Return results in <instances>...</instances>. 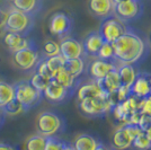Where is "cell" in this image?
Returning <instances> with one entry per match:
<instances>
[{"mask_svg": "<svg viewBox=\"0 0 151 150\" xmlns=\"http://www.w3.org/2000/svg\"><path fill=\"white\" fill-rule=\"evenodd\" d=\"M73 94H75L73 90H70L68 88L63 87L53 79L49 82L47 87L45 88V90L43 92V96L52 103L65 102L67 100H69Z\"/></svg>", "mask_w": 151, "mask_h": 150, "instance_id": "14", "label": "cell"}, {"mask_svg": "<svg viewBox=\"0 0 151 150\" xmlns=\"http://www.w3.org/2000/svg\"><path fill=\"white\" fill-rule=\"evenodd\" d=\"M99 141L91 134L82 133L79 134L72 142L75 150H95L98 146Z\"/></svg>", "mask_w": 151, "mask_h": 150, "instance_id": "23", "label": "cell"}, {"mask_svg": "<svg viewBox=\"0 0 151 150\" xmlns=\"http://www.w3.org/2000/svg\"><path fill=\"white\" fill-rule=\"evenodd\" d=\"M15 98V88L6 81H0V107L6 106Z\"/></svg>", "mask_w": 151, "mask_h": 150, "instance_id": "25", "label": "cell"}, {"mask_svg": "<svg viewBox=\"0 0 151 150\" xmlns=\"http://www.w3.org/2000/svg\"><path fill=\"white\" fill-rule=\"evenodd\" d=\"M35 72H37L38 75L43 76V77L50 79V80L53 79V76H52L50 69H49L47 64L45 62V56H42V59H41V61L38 62L37 67L35 68Z\"/></svg>", "mask_w": 151, "mask_h": 150, "instance_id": "34", "label": "cell"}, {"mask_svg": "<svg viewBox=\"0 0 151 150\" xmlns=\"http://www.w3.org/2000/svg\"><path fill=\"white\" fill-rule=\"evenodd\" d=\"M131 148H134L135 150H149L151 149V140L145 132H142L133 140Z\"/></svg>", "mask_w": 151, "mask_h": 150, "instance_id": "28", "label": "cell"}, {"mask_svg": "<svg viewBox=\"0 0 151 150\" xmlns=\"http://www.w3.org/2000/svg\"><path fill=\"white\" fill-rule=\"evenodd\" d=\"M117 63L115 61H108V60H101L94 58V60L90 62L87 68V74L89 75L91 80L99 81L111 71L117 69Z\"/></svg>", "mask_w": 151, "mask_h": 150, "instance_id": "11", "label": "cell"}, {"mask_svg": "<svg viewBox=\"0 0 151 150\" xmlns=\"http://www.w3.org/2000/svg\"><path fill=\"white\" fill-rule=\"evenodd\" d=\"M142 131L139 125L130 124V123H123L116 131L114 132L112 138V147L115 150H126L131 148L133 140L141 134Z\"/></svg>", "mask_w": 151, "mask_h": 150, "instance_id": "6", "label": "cell"}, {"mask_svg": "<svg viewBox=\"0 0 151 150\" xmlns=\"http://www.w3.org/2000/svg\"><path fill=\"white\" fill-rule=\"evenodd\" d=\"M95 150H115L113 148V147H109V146H106V144H101V142H99L98 144V146L96 147V149Z\"/></svg>", "mask_w": 151, "mask_h": 150, "instance_id": "39", "label": "cell"}, {"mask_svg": "<svg viewBox=\"0 0 151 150\" xmlns=\"http://www.w3.org/2000/svg\"><path fill=\"white\" fill-rule=\"evenodd\" d=\"M45 62H46L47 67H49V69H50L52 76L54 77V75L57 74L58 71H60L61 69H63L65 60L63 59V56H61V54H59V56L45 58Z\"/></svg>", "mask_w": 151, "mask_h": 150, "instance_id": "27", "label": "cell"}, {"mask_svg": "<svg viewBox=\"0 0 151 150\" xmlns=\"http://www.w3.org/2000/svg\"><path fill=\"white\" fill-rule=\"evenodd\" d=\"M59 45H60V54L63 56L64 60L85 58L82 43L76 38L70 36L63 38H61V42L59 43Z\"/></svg>", "mask_w": 151, "mask_h": 150, "instance_id": "12", "label": "cell"}, {"mask_svg": "<svg viewBox=\"0 0 151 150\" xmlns=\"http://www.w3.org/2000/svg\"><path fill=\"white\" fill-rule=\"evenodd\" d=\"M36 129H37L38 134H41L43 137H54L58 133L63 131L64 121L57 113L45 111L37 116Z\"/></svg>", "mask_w": 151, "mask_h": 150, "instance_id": "5", "label": "cell"}, {"mask_svg": "<svg viewBox=\"0 0 151 150\" xmlns=\"http://www.w3.org/2000/svg\"><path fill=\"white\" fill-rule=\"evenodd\" d=\"M2 42L12 53L16 52V51L23 50V49L36 46L35 42L32 38L19 35V34H16V33H12V32H6L2 35Z\"/></svg>", "mask_w": 151, "mask_h": 150, "instance_id": "13", "label": "cell"}, {"mask_svg": "<svg viewBox=\"0 0 151 150\" xmlns=\"http://www.w3.org/2000/svg\"><path fill=\"white\" fill-rule=\"evenodd\" d=\"M64 70L68 71L70 75H72L76 78H80L82 74L86 70V64H85V58H78V59H72V60H65L64 62Z\"/></svg>", "mask_w": 151, "mask_h": 150, "instance_id": "24", "label": "cell"}, {"mask_svg": "<svg viewBox=\"0 0 151 150\" xmlns=\"http://www.w3.org/2000/svg\"><path fill=\"white\" fill-rule=\"evenodd\" d=\"M61 150H75V148H73V146L70 144H67V142H64L62 146V149Z\"/></svg>", "mask_w": 151, "mask_h": 150, "instance_id": "40", "label": "cell"}, {"mask_svg": "<svg viewBox=\"0 0 151 150\" xmlns=\"http://www.w3.org/2000/svg\"><path fill=\"white\" fill-rule=\"evenodd\" d=\"M41 59L42 56L38 53L37 46L23 49L13 53L14 64L22 71H31L35 69L37 67L38 62L41 61Z\"/></svg>", "mask_w": 151, "mask_h": 150, "instance_id": "9", "label": "cell"}, {"mask_svg": "<svg viewBox=\"0 0 151 150\" xmlns=\"http://www.w3.org/2000/svg\"><path fill=\"white\" fill-rule=\"evenodd\" d=\"M112 45L117 64H135L145 58L148 51L145 40L130 27Z\"/></svg>", "mask_w": 151, "mask_h": 150, "instance_id": "1", "label": "cell"}, {"mask_svg": "<svg viewBox=\"0 0 151 150\" xmlns=\"http://www.w3.org/2000/svg\"><path fill=\"white\" fill-rule=\"evenodd\" d=\"M117 102H123V100H127L131 96V87H126V86H122L117 89V92L115 93Z\"/></svg>", "mask_w": 151, "mask_h": 150, "instance_id": "36", "label": "cell"}, {"mask_svg": "<svg viewBox=\"0 0 151 150\" xmlns=\"http://www.w3.org/2000/svg\"><path fill=\"white\" fill-rule=\"evenodd\" d=\"M129 28V26L122 20L116 18L115 16H111L103 19L99 26L98 33L101 34L103 40L107 43H113L121 35H123Z\"/></svg>", "mask_w": 151, "mask_h": 150, "instance_id": "8", "label": "cell"}, {"mask_svg": "<svg viewBox=\"0 0 151 150\" xmlns=\"http://www.w3.org/2000/svg\"><path fill=\"white\" fill-rule=\"evenodd\" d=\"M116 70L119 72L121 85L126 86V87H131L139 72L137 68L134 67V64H119Z\"/></svg>", "mask_w": 151, "mask_h": 150, "instance_id": "21", "label": "cell"}, {"mask_svg": "<svg viewBox=\"0 0 151 150\" xmlns=\"http://www.w3.org/2000/svg\"><path fill=\"white\" fill-rule=\"evenodd\" d=\"M50 81H51L50 79L45 78L43 76L38 75L37 72H34V74L32 75L31 79H29V82H31L32 86L34 88H36L38 92H41V93L44 92L45 88L47 87V85H49Z\"/></svg>", "mask_w": 151, "mask_h": 150, "instance_id": "29", "label": "cell"}, {"mask_svg": "<svg viewBox=\"0 0 151 150\" xmlns=\"http://www.w3.org/2000/svg\"><path fill=\"white\" fill-rule=\"evenodd\" d=\"M73 28V20L68 14L58 12L51 16L49 20V31L59 38H67Z\"/></svg>", "mask_w": 151, "mask_h": 150, "instance_id": "10", "label": "cell"}, {"mask_svg": "<svg viewBox=\"0 0 151 150\" xmlns=\"http://www.w3.org/2000/svg\"><path fill=\"white\" fill-rule=\"evenodd\" d=\"M8 13H9V9H5L0 6V36H2L6 33V22Z\"/></svg>", "mask_w": 151, "mask_h": 150, "instance_id": "37", "label": "cell"}, {"mask_svg": "<svg viewBox=\"0 0 151 150\" xmlns=\"http://www.w3.org/2000/svg\"><path fill=\"white\" fill-rule=\"evenodd\" d=\"M12 7L36 17L43 7V0H12Z\"/></svg>", "mask_w": 151, "mask_h": 150, "instance_id": "19", "label": "cell"}, {"mask_svg": "<svg viewBox=\"0 0 151 150\" xmlns=\"http://www.w3.org/2000/svg\"><path fill=\"white\" fill-rule=\"evenodd\" d=\"M0 150H17L14 146L5 142H0Z\"/></svg>", "mask_w": 151, "mask_h": 150, "instance_id": "38", "label": "cell"}, {"mask_svg": "<svg viewBox=\"0 0 151 150\" xmlns=\"http://www.w3.org/2000/svg\"><path fill=\"white\" fill-rule=\"evenodd\" d=\"M88 7L90 13L101 20L113 16L114 4L112 0H89Z\"/></svg>", "mask_w": 151, "mask_h": 150, "instance_id": "17", "label": "cell"}, {"mask_svg": "<svg viewBox=\"0 0 151 150\" xmlns=\"http://www.w3.org/2000/svg\"><path fill=\"white\" fill-rule=\"evenodd\" d=\"M150 96H151V94H150Z\"/></svg>", "mask_w": 151, "mask_h": 150, "instance_id": "44", "label": "cell"}, {"mask_svg": "<svg viewBox=\"0 0 151 150\" xmlns=\"http://www.w3.org/2000/svg\"><path fill=\"white\" fill-rule=\"evenodd\" d=\"M97 82L107 94L111 95V96H114L115 93L117 92V89L121 87V80L120 77H119V72H117L116 69L111 71L108 75H106L101 80Z\"/></svg>", "mask_w": 151, "mask_h": 150, "instance_id": "20", "label": "cell"}, {"mask_svg": "<svg viewBox=\"0 0 151 150\" xmlns=\"http://www.w3.org/2000/svg\"><path fill=\"white\" fill-rule=\"evenodd\" d=\"M105 43V41L103 40L101 34L98 31L91 32L85 38L83 42H82V48H83V53L85 56H91V58H96L98 51L101 50L103 44Z\"/></svg>", "mask_w": 151, "mask_h": 150, "instance_id": "18", "label": "cell"}, {"mask_svg": "<svg viewBox=\"0 0 151 150\" xmlns=\"http://www.w3.org/2000/svg\"><path fill=\"white\" fill-rule=\"evenodd\" d=\"M2 111L6 115H18L22 113H25L23 105L19 103L16 98H14L12 102H9L6 106L2 107Z\"/></svg>", "mask_w": 151, "mask_h": 150, "instance_id": "30", "label": "cell"}, {"mask_svg": "<svg viewBox=\"0 0 151 150\" xmlns=\"http://www.w3.org/2000/svg\"><path fill=\"white\" fill-rule=\"evenodd\" d=\"M5 116H6V114H5V112L2 111V108L0 107V126L2 125L4 121H5Z\"/></svg>", "mask_w": 151, "mask_h": 150, "instance_id": "41", "label": "cell"}, {"mask_svg": "<svg viewBox=\"0 0 151 150\" xmlns=\"http://www.w3.org/2000/svg\"><path fill=\"white\" fill-rule=\"evenodd\" d=\"M138 111L141 113V114L151 115V96H148V97H145V98L140 100Z\"/></svg>", "mask_w": 151, "mask_h": 150, "instance_id": "35", "label": "cell"}, {"mask_svg": "<svg viewBox=\"0 0 151 150\" xmlns=\"http://www.w3.org/2000/svg\"><path fill=\"white\" fill-rule=\"evenodd\" d=\"M46 138L41 134H34L27 139L25 144V150H44Z\"/></svg>", "mask_w": 151, "mask_h": 150, "instance_id": "26", "label": "cell"}, {"mask_svg": "<svg viewBox=\"0 0 151 150\" xmlns=\"http://www.w3.org/2000/svg\"><path fill=\"white\" fill-rule=\"evenodd\" d=\"M76 93H77L78 100H86V98H96V97H108V96H111L98 85V82L95 81V80H91V79H90V81L80 84L79 87L77 88Z\"/></svg>", "mask_w": 151, "mask_h": 150, "instance_id": "16", "label": "cell"}, {"mask_svg": "<svg viewBox=\"0 0 151 150\" xmlns=\"http://www.w3.org/2000/svg\"><path fill=\"white\" fill-rule=\"evenodd\" d=\"M64 141L60 140L59 138L54 137H47L46 138V142H45L44 150H61Z\"/></svg>", "mask_w": 151, "mask_h": 150, "instance_id": "33", "label": "cell"}, {"mask_svg": "<svg viewBox=\"0 0 151 150\" xmlns=\"http://www.w3.org/2000/svg\"><path fill=\"white\" fill-rule=\"evenodd\" d=\"M53 80H55L58 84H60L63 87L68 88L70 90H73L76 93L77 88L79 87V85L81 84L80 78H76L72 75H70L68 71H65L64 68L61 69L60 71H58L53 77Z\"/></svg>", "mask_w": 151, "mask_h": 150, "instance_id": "22", "label": "cell"}, {"mask_svg": "<svg viewBox=\"0 0 151 150\" xmlns=\"http://www.w3.org/2000/svg\"><path fill=\"white\" fill-rule=\"evenodd\" d=\"M43 54L45 58H50V56H59L60 54V45L55 41H46L43 46Z\"/></svg>", "mask_w": 151, "mask_h": 150, "instance_id": "32", "label": "cell"}, {"mask_svg": "<svg viewBox=\"0 0 151 150\" xmlns=\"http://www.w3.org/2000/svg\"><path fill=\"white\" fill-rule=\"evenodd\" d=\"M97 59H101V60H108V61H115L114 60V49L112 43H105L103 44V46L101 48V50L98 51Z\"/></svg>", "mask_w": 151, "mask_h": 150, "instance_id": "31", "label": "cell"}, {"mask_svg": "<svg viewBox=\"0 0 151 150\" xmlns=\"http://www.w3.org/2000/svg\"><path fill=\"white\" fill-rule=\"evenodd\" d=\"M150 41H151V35H150Z\"/></svg>", "mask_w": 151, "mask_h": 150, "instance_id": "43", "label": "cell"}, {"mask_svg": "<svg viewBox=\"0 0 151 150\" xmlns=\"http://www.w3.org/2000/svg\"><path fill=\"white\" fill-rule=\"evenodd\" d=\"M151 94V75L147 72H138L135 80L131 86V96L140 100L145 98Z\"/></svg>", "mask_w": 151, "mask_h": 150, "instance_id": "15", "label": "cell"}, {"mask_svg": "<svg viewBox=\"0 0 151 150\" xmlns=\"http://www.w3.org/2000/svg\"><path fill=\"white\" fill-rule=\"evenodd\" d=\"M142 13H143L142 0H127L114 5L113 16L125 24L141 17Z\"/></svg>", "mask_w": 151, "mask_h": 150, "instance_id": "7", "label": "cell"}, {"mask_svg": "<svg viewBox=\"0 0 151 150\" xmlns=\"http://www.w3.org/2000/svg\"><path fill=\"white\" fill-rule=\"evenodd\" d=\"M15 98L23 105L24 111L27 112L34 106H36L43 100V93L38 92L31 85L29 80H23L14 85Z\"/></svg>", "mask_w": 151, "mask_h": 150, "instance_id": "4", "label": "cell"}, {"mask_svg": "<svg viewBox=\"0 0 151 150\" xmlns=\"http://www.w3.org/2000/svg\"><path fill=\"white\" fill-rule=\"evenodd\" d=\"M35 26V16L10 8L6 22V32L27 36Z\"/></svg>", "mask_w": 151, "mask_h": 150, "instance_id": "3", "label": "cell"}, {"mask_svg": "<svg viewBox=\"0 0 151 150\" xmlns=\"http://www.w3.org/2000/svg\"><path fill=\"white\" fill-rule=\"evenodd\" d=\"M116 102L113 96L96 97L78 100V108L82 115L87 118H103L108 113H112Z\"/></svg>", "mask_w": 151, "mask_h": 150, "instance_id": "2", "label": "cell"}, {"mask_svg": "<svg viewBox=\"0 0 151 150\" xmlns=\"http://www.w3.org/2000/svg\"><path fill=\"white\" fill-rule=\"evenodd\" d=\"M113 1L114 5H116V4H120V2H123V1H127V0H112Z\"/></svg>", "mask_w": 151, "mask_h": 150, "instance_id": "42", "label": "cell"}]
</instances>
